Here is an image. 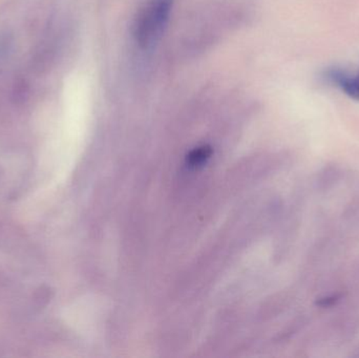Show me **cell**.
I'll list each match as a JSON object with an SVG mask.
<instances>
[{
  "mask_svg": "<svg viewBox=\"0 0 359 358\" xmlns=\"http://www.w3.org/2000/svg\"><path fill=\"white\" fill-rule=\"evenodd\" d=\"M174 0H151L139 14L134 34L139 46L144 48L155 46L163 35L172 12Z\"/></svg>",
  "mask_w": 359,
  "mask_h": 358,
  "instance_id": "1",
  "label": "cell"
},
{
  "mask_svg": "<svg viewBox=\"0 0 359 358\" xmlns=\"http://www.w3.org/2000/svg\"><path fill=\"white\" fill-rule=\"evenodd\" d=\"M325 77L341 88L350 98L359 101V71L350 73L341 69H331L326 71Z\"/></svg>",
  "mask_w": 359,
  "mask_h": 358,
  "instance_id": "2",
  "label": "cell"
},
{
  "mask_svg": "<svg viewBox=\"0 0 359 358\" xmlns=\"http://www.w3.org/2000/svg\"><path fill=\"white\" fill-rule=\"evenodd\" d=\"M53 298V291L48 286H39L34 292V305L37 309H43L48 306Z\"/></svg>",
  "mask_w": 359,
  "mask_h": 358,
  "instance_id": "3",
  "label": "cell"
},
{
  "mask_svg": "<svg viewBox=\"0 0 359 358\" xmlns=\"http://www.w3.org/2000/svg\"><path fill=\"white\" fill-rule=\"evenodd\" d=\"M209 153H210L209 149H207V147H201V149H196L194 153H191V155L189 156V161L191 162V164H194V165L201 164L209 157Z\"/></svg>",
  "mask_w": 359,
  "mask_h": 358,
  "instance_id": "4",
  "label": "cell"
}]
</instances>
